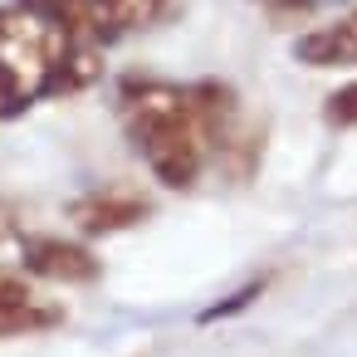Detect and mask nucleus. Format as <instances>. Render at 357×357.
I'll return each instance as SVG.
<instances>
[{
  "label": "nucleus",
  "mask_w": 357,
  "mask_h": 357,
  "mask_svg": "<svg viewBox=\"0 0 357 357\" xmlns=\"http://www.w3.org/2000/svg\"><path fill=\"white\" fill-rule=\"evenodd\" d=\"M123 132L147 172L172 186L191 191L206 162L235 132V93L225 84H167V79H128L118 93Z\"/></svg>",
  "instance_id": "f257e3e1"
},
{
  "label": "nucleus",
  "mask_w": 357,
  "mask_h": 357,
  "mask_svg": "<svg viewBox=\"0 0 357 357\" xmlns=\"http://www.w3.org/2000/svg\"><path fill=\"white\" fill-rule=\"evenodd\" d=\"M103 74L98 45L79 40L35 0L0 6V118H20L40 98H64Z\"/></svg>",
  "instance_id": "f03ea898"
},
{
  "label": "nucleus",
  "mask_w": 357,
  "mask_h": 357,
  "mask_svg": "<svg viewBox=\"0 0 357 357\" xmlns=\"http://www.w3.org/2000/svg\"><path fill=\"white\" fill-rule=\"evenodd\" d=\"M172 0H50V15H59L79 40L89 45H113L123 35H137V30H152L162 15H167Z\"/></svg>",
  "instance_id": "7ed1b4c3"
},
{
  "label": "nucleus",
  "mask_w": 357,
  "mask_h": 357,
  "mask_svg": "<svg viewBox=\"0 0 357 357\" xmlns=\"http://www.w3.org/2000/svg\"><path fill=\"white\" fill-rule=\"evenodd\" d=\"M20 264L50 284H93L98 279V255L79 240H54V235L20 240Z\"/></svg>",
  "instance_id": "20e7f679"
},
{
  "label": "nucleus",
  "mask_w": 357,
  "mask_h": 357,
  "mask_svg": "<svg viewBox=\"0 0 357 357\" xmlns=\"http://www.w3.org/2000/svg\"><path fill=\"white\" fill-rule=\"evenodd\" d=\"M59 323V303H50L45 294H35L30 279L0 269V337H20V333H40Z\"/></svg>",
  "instance_id": "39448f33"
},
{
  "label": "nucleus",
  "mask_w": 357,
  "mask_h": 357,
  "mask_svg": "<svg viewBox=\"0 0 357 357\" xmlns=\"http://www.w3.org/2000/svg\"><path fill=\"white\" fill-rule=\"evenodd\" d=\"M294 59L308 69H357V10L294 40Z\"/></svg>",
  "instance_id": "423d86ee"
},
{
  "label": "nucleus",
  "mask_w": 357,
  "mask_h": 357,
  "mask_svg": "<svg viewBox=\"0 0 357 357\" xmlns=\"http://www.w3.org/2000/svg\"><path fill=\"white\" fill-rule=\"evenodd\" d=\"M147 215V201L132 196V191H98V196H84L74 206V220L84 235H113V230H128Z\"/></svg>",
  "instance_id": "0eeeda50"
},
{
  "label": "nucleus",
  "mask_w": 357,
  "mask_h": 357,
  "mask_svg": "<svg viewBox=\"0 0 357 357\" xmlns=\"http://www.w3.org/2000/svg\"><path fill=\"white\" fill-rule=\"evenodd\" d=\"M323 113H328V123H333V128H352V123H357V84L337 89V93L328 98V108H323Z\"/></svg>",
  "instance_id": "6e6552de"
},
{
  "label": "nucleus",
  "mask_w": 357,
  "mask_h": 357,
  "mask_svg": "<svg viewBox=\"0 0 357 357\" xmlns=\"http://www.w3.org/2000/svg\"><path fill=\"white\" fill-rule=\"evenodd\" d=\"M20 240H25V235H20V220H15V211H10L6 201H0V255H10V250L20 255Z\"/></svg>",
  "instance_id": "1a4fd4ad"
},
{
  "label": "nucleus",
  "mask_w": 357,
  "mask_h": 357,
  "mask_svg": "<svg viewBox=\"0 0 357 357\" xmlns=\"http://www.w3.org/2000/svg\"><path fill=\"white\" fill-rule=\"evenodd\" d=\"M264 6H269V10H303L308 0H264Z\"/></svg>",
  "instance_id": "9d476101"
}]
</instances>
